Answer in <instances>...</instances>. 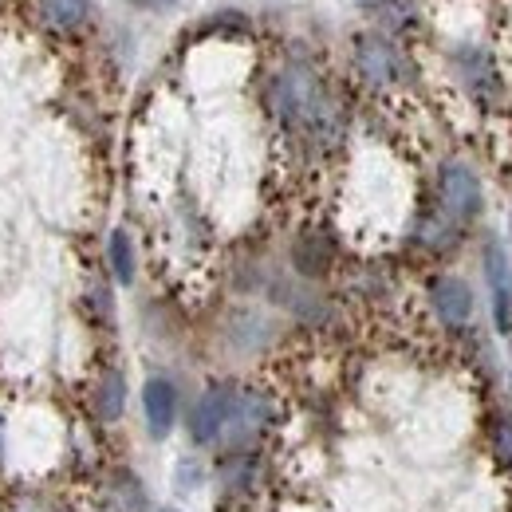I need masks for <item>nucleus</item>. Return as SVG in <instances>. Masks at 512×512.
I'll use <instances>...</instances> for the list:
<instances>
[{
  "mask_svg": "<svg viewBox=\"0 0 512 512\" xmlns=\"http://www.w3.org/2000/svg\"><path fill=\"white\" fill-rule=\"evenodd\" d=\"M237 394H241L237 386L217 383L197 398V406H193V414H190L193 442H201V446L221 442V434H225V426H229V414H233V406H237Z\"/></svg>",
  "mask_w": 512,
  "mask_h": 512,
  "instance_id": "f03ea898",
  "label": "nucleus"
},
{
  "mask_svg": "<svg viewBox=\"0 0 512 512\" xmlns=\"http://www.w3.org/2000/svg\"><path fill=\"white\" fill-rule=\"evenodd\" d=\"M0 465H4V422H0Z\"/></svg>",
  "mask_w": 512,
  "mask_h": 512,
  "instance_id": "ddd939ff",
  "label": "nucleus"
},
{
  "mask_svg": "<svg viewBox=\"0 0 512 512\" xmlns=\"http://www.w3.org/2000/svg\"><path fill=\"white\" fill-rule=\"evenodd\" d=\"M123 402H127V383H123V375H119V371L103 375V383H99V414H103L107 422H115V418L123 414Z\"/></svg>",
  "mask_w": 512,
  "mask_h": 512,
  "instance_id": "9d476101",
  "label": "nucleus"
},
{
  "mask_svg": "<svg viewBox=\"0 0 512 512\" xmlns=\"http://www.w3.org/2000/svg\"><path fill=\"white\" fill-rule=\"evenodd\" d=\"M264 426H268V398H260V394H237V406L229 414V426H225L221 442L225 446H241L253 434H260Z\"/></svg>",
  "mask_w": 512,
  "mask_h": 512,
  "instance_id": "39448f33",
  "label": "nucleus"
},
{
  "mask_svg": "<svg viewBox=\"0 0 512 512\" xmlns=\"http://www.w3.org/2000/svg\"><path fill=\"white\" fill-rule=\"evenodd\" d=\"M355 56H359V71L371 83H394V79H402V56L394 52V44H386L379 36H363Z\"/></svg>",
  "mask_w": 512,
  "mask_h": 512,
  "instance_id": "423d86ee",
  "label": "nucleus"
},
{
  "mask_svg": "<svg viewBox=\"0 0 512 512\" xmlns=\"http://www.w3.org/2000/svg\"><path fill=\"white\" fill-rule=\"evenodd\" d=\"M36 8H40V16H44V24H52V28H60V32L79 28V24L91 16V4H87V0H40Z\"/></svg>",
  "mask_w": 512,
  "mask_h": 512,
  "instance_id": "6e6552de",
  "label": "nucleus"
},
{
  "mask_svg": "<svg viewBox=\"0 0 512 512\" xmlns=\"http://www.w3.org/2000/svg\"><path fill=\"white\" fill-rule=\"evenodd\" d=\"M276 107L292 127L304 130L308 138H316L323 146L335 142L339 130H343V119H339L331 95L323 91L320 79L312 71H304V67H292V71H284L276 79Z\"/></svg>",
  "mask_w": 512,
  "mask_h": 512,
  "instance_id": "f257e3e1",
  "label": "nucleus"
},
{
  "mask_svg": "<svg viewBox=\"0 0 512 512\" xmlns=\"http://www.w3.org/2000/svg\"><path fill=\"white\" fill-rule=\"evenodd\" d=\"M115 505H119V512L146 509V493H142V485L130 473H119V481H115Z\"/></svg>",
  "mask_w": 512,
  "mask_h": 512,
  "instance_id": "9b49d317",
  "label": "nucleus"
},
{
  "mask_svg": "<svg viewBox=\"0 0 512 512\" xmlns=\"http://www.w3.org/2000/svg\"><path fill=\"white\" fill-rule=\"evenodd\" d=\"M178 485H186V489H197V485H201V469L193 465L190 457L178 465Z\"/></svg>",
  "mask_w": 512,
  "mask_h": 512,
  "instance_id": "f8f14e48",
  "label": "nucleus"
},
{
  "mask_svg": "<svg viewBox=\"0 0 512 512\" xmlns=\"http://www.w3.org/2000/svg\"><path fill=\"white\" fill-rule=\"evenodd\" d=\"M107 256H111V272H115V280H119V284H130V280H134V245H130V237L123 233V229L111 233Z\"/></svg>",
  "mask_w": 512,
  "mask_h": 512,
  "instance_id": "1a4fd4ad",
  "label": "nucleus"
},
{
  "mask_svg": "<svg viewBox=\"0 0 512 512\" xmlns=\"http://www.w3.org/2000/svg\"><path fill=\"white\" fill-rule=\"evenodd\" d=\"M438 197H442V209H446L449 217L469 221L481 209V182H477V174L469 166L449 162L446 170H442V178H438Z\"/></svg>",
  "mask_w": 512,
  "mask_h": 512,
  "instance_id": "7ed1b4c3",
  "label": "nucleus"
},
{
  "mask_svg": "<svg viewBox=\"0 0 512 512\" xmlns=\"http://www.w3.org/2000/svg\"><path fill=\"white\" fill-rule=\"evenodd\" d=\"M142 414H146V426L154 438H166L178 422V390L166 379H150L142 386Z\"/></svg>",
  "mask_w": 512,
  "mask_h": 512,
  "instance_id": "20e7f679",
  "label": "nucleus"
},
{
  "mask_svg": "<svg viewBox=\"0 0 512 512\" xmlns=\"http://www.w3.org/2000/svg\"><path fill=\"white\" fill-rule=\"evenodd\" d=\"M430 296H434L438 316H442L449 327H461V323L473 316V296H469V288H465L457 276H442V280H434Z\"/></svg>",
  "mask_w": 512,
  "mask_h": 512,
  "instance_id": "0eeeda50",
  "label": "nucleus"
},
{
  "mask_svg": "<svg viewBox=\"0 0 512 512\" xmlns=\"http://www.w3.org/2000/svg\"><path fill=\"white\" fill-rule=\"evenodd\" d=\"M162 512H178V509H162Z\"/></svg>",
  "mask_w": 512,
  "mask_h": 512,
  "instance_id": "4468645a",
  "label": "nucleus"
}]
</instances>
